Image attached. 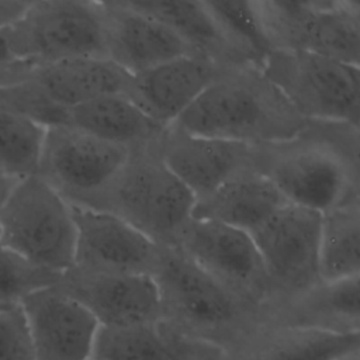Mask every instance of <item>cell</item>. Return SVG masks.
<instances>
[{"label":"cell","instance_id":"obj_1","mask_svg":"<svg viewBox=\"0 0 360 360\" xmlns=\"http://www.w3.org/2000/svg\"><path fill=\"white\" fill-rule=\"evenodd\" d=\"M253 158L288 204L323 214L360 200L359 127L308 121L292 138L255 145Z\"/></svg>","mask_w":360,"mask_h":360},{"label":"cell","instance_id":"obj_2","mask_svg":"<svg viewBox=\"0 0 360 360\" xmlns=\"http://www.w3.org/2000/svg\"><path fill=\"white\" fill-rule=\"evenodd\" d=\"M150 276L159 294V325L176 338L221 350L264 325L262 308L215 281L177 246L159 248Z\"/></svg>","mask_w":360,"mask_h":360},{"label":"cell","instance_id":"obj_3","mask_svg":"<svg viewBox=\"0 0 360 360\" xmlns=\"http://www.w3.org/2000/svg\"><path fill=\"white\" fill-rule=\"evenodd\" d=\"M307 125L262 69L236 65L224 66L170 127L255 146L292 138Z\"/></svg>","mask_w":360,"mask_h":360},{"label":"cell","instance_id":"obj_4","mask_svg":"<svg viewBox=\"0 0 360 360\" xmlns=\"http://www.w3.org/2000/svg\"><path fill=\"white\" fill-rule=\"evenodd\" d=\"M156 141L132 149L112 181L87 208L121 218L160 246H174L193 219L195 198L165 165Z\"/></svg>","mask_w":360,"mask_h":360},{"label":"cell","instance_id":"obj_5","mask_svg":"<svg viewBox=\"0 0 360 360\" xmlns=\"http://www.w3.org/2000/svg\"><path fill=\"white\" fill-rule=\"evenodd\" d=\"M0 243L44 269L66 273L76 243L70 204L38 174L18 179L0 204Z\"/></svg>","mask_w":360,"mask_h":360},{"label":"cell","instance_id":"obj_6","mask_svg":"<svg viewBox=\"0 0 360 360\" xmlns=\"http://www.w3.org/2000/svg\"><path fill=\"white\" fill-rule=\"evenodd\" d=\"M262 72L307 121L360 124V66L328 56L276 49Z\"/></svg>","mask_w":360,"mask_h":360},{"label":"cell","instance_id":"obj_7","mask_svg":"<svg viewBox=\"0 0 360 360\" xmlns=\"http://www.w3.org/2000/svg\"><path fill=\"white\" fill-rule=\"evenodd\" d=\"M11 53L31 65L75 58H105L101 1H30L22 15L4 28Z\"/></svg>","mask_w":360,"mask_h":360},{"label":"cell","instance_id":"obj_8","mask_svg":"<svg viewBox=\"0 0 360 360\" xmlns=\"http://www.w3.org/2000/svg\"><path fill=\"white\" fill-rule=\"evenodd\" d=\"M271 49L304 51L360 66L357 0H257Z\"/></svg>","mask_w":360,"mask_h":360},{"label":"cell","instance_id":"obj_9","mask_svg":"<svg viewBox=\"0 0 360 360\" xmlns=\"http://www.w3.org/2000/svg\"><path fill=\"white\" fill-rule=\"evenodd\" d=\"M131 150L70 125L49 127L35 174L68 204L89 207L117 176Z\"/></svg>","mask_w":360,"mask_h":360},{"label":"cell","instance_id":"obj_10","mask_svg":"<svg viewBox=\"0 0 360 360\" xmlns=\"http://www.w3.org/2000/svg\"><path fill=\"white\" fill-rule=\"evenodd\" d=\"M319 229V212L287 202L250 233L270 284V301L263 316L267 309L321 281Z\"/></svg>","mask_w":360,"mask_h":360},{"label":"cell","instance_id":"obj_11","mask_svg":"<svg viewBox=\"0 0 360 360\" xmlns=\"http://www.w3.org/2000/svg\"><path fill=\"white\" fill-rule=\"evenodd\" d=\"M174 246L231 292L264 311L270 301V284L248 232L193 218Z\"/></svg>","mask_w":360,"mask_h":360},{"label":"cell","instance_id":"obj_12","mask_svg":"<svg viewBox=\"0 0 360 360\" xmlns=\"http://www.w3.org/2000/svg\"><path fill=\"white\" fill-rule=\"evenodd\" d=\"M70 207L76 225L73 269L152 274L160 245L107 211Z\"/></svg>","mask_w":360,"mask_h":360},{"label":"cell","instance_id":"obj_13","mask_svg":"<svg viewBox=\"0 0 360 360\" xmlns=\"http://www.w3.org/2000/svg\"><path fill=\"white\" fill-rule=\"evenodd\" d=\"M35 360H90L100 323L58 285L28 295L21 304Z\"/></svg>","mask_w":360,"mask_h":360},{"label":"cell","instance_id":"obj_14","mask_svg":"<svg viewBox=\"0 0 360 360\" xmlns=\"http://www.w3.org/2000/svg\"><path fill=\"white\" fill-rule=\"evenodd\" d=\"M77 300L100 326L159 322V294L149 274L69 269L56 284Z\"/></svg>","mask_w":360,"mask_h":360},{"label":"cell","instance_id":"obj_15","mask_svg":"<svg viewBox=\"0 0 360 360\" xmlns=\"http://www.w3.org/2000/svg\"><path fill=\"white\" fill-rule=\"evenodd\" d=\"M105 58L128 75H136L176 58L198 55L158 18L131 0L101 1Z\"/></svg>","mask_w":360,"mask_h":360},{"label":"cell","instance_id":"obj_16","mask_svg":"<svg viewBox=\"0 0 360 360\" xmlns=\"http://www.w3.org/2000/svg\"><path fill=\"white\" fill-rule=\"evenodd\" d=\"M155 145L165 165L195 201L255 167L252 145L195 135L176 127H167Z\"/></svg>","mask_w":360,"mask_h":360},{"label":"cell","instance_id":"obj_17","mask_svg":"<svg viewBox=\"0 0 360 360\" xmlns=\"http://www.w3.org/2000/svg\"><path fill=\"white\" fill-rule=\"evenodd\" d=\"M201 55H187L129 75L125 94L162 128L170 127L222 70Z\"/></svg>","mask_w":360,"mask_h":360},{"label":"cell","instance_id":"obj_18","mask_svg":"<svg viewBox=\"0 0 360 360\" xmlns=\"http://www.w3.org/2000/svg\"><path fill=\"white\" fill-rule=\"evenodd\" d=\"M264 325L333 335L360 333V276L316 283L267 309Z\"/></svg>","mask_w":360,"mask_h":360},{"label":"cell","instance_id":"obj_19","mask_svg":"<svg viewBox=\"0 0 360 360\" xmlns=\"http://www.w3.org/2000/svg\"><path fill=\"white\" fill-rule=\"evenodd\" d=\"M28 84L51 105L72 108L107 94H125L129 75L107 58H75L34 66Z\"/></svg>","mask_w":360,"mask_h":360},{"label":"cell","instance_id":"obj_20","mask_svg":"<svg viewBox=\"0 0 360 360\" xmlns=\"http://www.w3.org/2000/svg\"><path fill=\"white\" fill-rule=\"evenodd\" d=\"M357 347L360 333L333 335L263 325L226 349H204L198 360H329Z\"/></svg>","mask_w":360,"mask_h":360},{"label":"cell","instance_id":"obj_21","mask_svg":"<svg viewBox=\"0 0 360 360\" xmlns=\"http://www.w3.org/2000/svg\"><path fill=\"white\" fill-rule=\"evenodd\" d=\"M285 204L274 184L252 167L197 200L193 218L224 224L250 235Z\"/></svg>","mask_w":360,"mask_h":360},{"label":"cell","instance_id":"obj_22","mask_svg":"<svg viewBox=\"0 0 360 360\" xmlns=\"http://www.w3.org/2000/svg\"><path fill=\"white\" fill-rule=\"evenodd\" d=\"M131 149L155 142L166 128L124 94H107L66 110V124Z\"/></svg>","mask_w":360,"mask_h":360},{"label":"cell","instance_id":"obj_23","mask_svg":"<svg viewBox=\"0 0 360 360\" xmlns=\"http://www.w3.org/2000/svg\"><path fill=\"white\" fill-rule=\"evenodd\" d=\"M131 3L166 24L198 55L222 66L248 65L226 39L207 1L131 0Z\"/></svg>","mask_w":360,"mask_h":360},{"label":"cell","instance_id":"obj_24","mask_svg":"<svg viewBox=\"0 0 360 360\" xmlns=\"http://www.w3.org/2000/svg\"><path fill=\"white\" fill-rule=\"evenodd\" d=\"M207 346L173 336L158 323L100 326L93 360H198Z\"/></svg>","mask_w":360,"mask_h":360},{"label":"cell","instance_id":"obj_25","mask_svg":"<svg viewBox=\"0 0 360 360\" xmlns=\"http://www.w3.org/2000/svg\"><path fill=\"white\" fill-rule=\"evenodd\" d=\"M318 271L321 281L360 276V200L321 214Z\"/></svg>","mask_w":360,"mask_h":360},{"label":"cell","instance_id":"obj_26","mask_svg":"<svg viewBox=\"0 0 360 360\" xmlns=\"http://www.w3.org/2000/svg\"><path fill=\"white\" fill-rule=\"evenodd\" d=\"M207 4L242 60L262 69L273 49L263 30L257 0H214Z\"/></svg>","mask_w":360,"mask_h":360},{"label":"cell","instance_id":"obj_27","mask_svg":"<svg viewBox=\"0 0 360 360\" xmlns=\"http://www.w3.org/2000/svg\"><path fill=\"white\" fill-rule=\"evenodd\" d=\"M45 131L0 103V169L17 180L35 174Z\"/></svg>","mask_w":360,"mask_h":360},{"label":"cell","instance_id":"obj_28","mask_svg":"<svg viewBox=\"0 0 360 360\" xmlns=\"http://www.w3.org/2000/svg\"><path fill=\"white\" fill-rule=\"evenodd\" d=\"M60 277L0 243V308L20 307L32 292L56 285Z\"/></svg>","mask_w":360,"mask_h":360},{"label":"cell","instance_id":"obj_29","mask_svg":"<svg viewBox=\"0 0 360 360\" xmlns=\"http://www.w3.org/2000/svg\"><path fill=\"white\" fill-rule=\"evenodd\" d=\"M0 360H35L20 307L0 311Z\"/></svg>","mask_w":360,"mask_h":360},{"label":"cell","instance_id":"obj_30","mask_svg":"<svg viewBox=\"0 0 360 360\" xmlns=\"http://www.w3.org/2000/svg\"><path fill=\"white\" fill-rule=\"evenodd\" d=\"M34 66L17 59L6 41L4 30H0V87L15 84L27 77Z\"/></svg>","mask_w":360,"mask_h":360},{"label":"cell","instance_id":"obj_31","mask_svg":"<svg viewBox=\"0 0 360 360\" xmlns=\"http://www.w3.org/2000/svg\"><path fill=\"white\" fill-rule=\"evenodd\" d=\"M30 1H10L0 0V30L11 25L27 10Z\"/></svg>","mask_w":360,"mask_h":360},{"label":"cell","instance_id":"obj_32","mask_svg":"<svg viewBox=\"0 0 360 360\" xmlns=\"http://www.w3.org/2000/svg\"><path fill=\"white\" fill-rule=\"evenodd\" d=\"M15 181H17V179L8 176L7 173H4L0 169V204L4 201V198L7 197V194L10 193L13 186L15 184Z\"/></svg>","mask_w":360,"mask_h":360},{"label":"cell","instance_id":"obj_33","mask_svg":"<svg viewBox=\"0 0 360 360\" xmlns=\"http://www.w3.org/2000/svg\"><path fill=\"white\" fill-rule=\"evenodd\" d=\"M329 360H360V347L357 349H352V350H347L345 353H340Z\"/></svg>","mask_w":360,"mask_h":360},{"label":"cell","instance_id":"obj_34","mask_svg":"<svg viewBox=\"0 0 360 360\" xmlns=\"http://www.w3.org/2000/svg\"><path fill=\"white\" fill-rule=\"evenodd\" d=\"M0 311H6V309H3V308H0Z\"/></svg>","mask_w":360,"mask_h":360},{"label":"cell","instance_id":"obj_35","mask_svg":"<svg viewBox=\"0 0 360 360\" xmlns=\"http://www.w3.org/2000/svg\"><path fill=\"white\" fill-rule=\"evenodd\" d=\"M90 360H93V359H90Z\"/></svg>","mask_w":360,"mask_h":360}]
</instances>
